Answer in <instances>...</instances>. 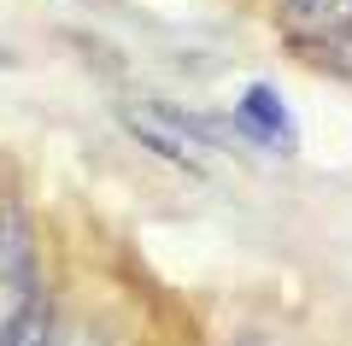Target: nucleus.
I'll list each match as a JSON object with an SVG mask.
<instances>
[{
    "instance_id": "f03ea898",
    "label": "nucleus",
    "mask_w": 352,
    "mask_h": 346,
    "mask_svg": "<svg viewBox=\"0 0 352 346\" xmlns=\"http://www.w3.org/2000/svg\"><path fill=\"white\" fill-rule=\"evenodd\" d=\"M235 124L247 129V141H258V147L294 153V118H288V106H282V94H276L270 83H252L247 94H241Z\"/></svg>"
},
{
    "instance_id": "39448f33",
    "label": "nucleus",
    "mask_w": 352,
    "mask_h": 346,
    "mask_svg": "<svg viewBox=\"0 0 352 346\" xmlns=\"http://www.w3.org/2000/svg\"><path fill=\"white\" fill-rule=\"evenodd\" d=\"M241 346H258V340H241Z\"/></svg>"
},
{
    "instance_id": "7ed1b4c3",
    "label": "nucleus",
    "mask_w": 352,
    "mask_h": 346,
    "mask_svg": "<svg viewBox=\"0 0 352 346\" xmlns=\"http://www.w3.org/2000/svg\"><path fill=\"white\" fill-rule=\"evenodd\" d=\"M6 346H53V305H47V299L30 305V317L18 323V334H12Z\"/></svg>"
},
{
    "instance_id": "f257e3e1",
    "label": "nucleus",
    "mask_w": 352,
    "mask_h": 346,
    "mask_svg": "<svg viewBox=\"0 0 352 346\" xmlns=\"http://www.w3.org/2000/svg\"><path fill=\"white\" fill-rule=\"evenodd\" d=\"M41 299L36 288V229H30L24 206L0 194V346L18 334L30 305Z\"/></svg>"
},
{
    "instance_id": "20e7f679",
    "label": "nucleus",
    "mask_w": 352,
    "mask_h": 346,
    "mask_svg": "<svg viewBox=\"0 0 352 346\" xmlns=\"http://www.w3.org/2000/svg\"><path fill=\"white\" fill-rule=\"evenodd\" d=\"M6 65H12V47H6V41H0V71H6Z\"/></svg>"
}]
</instances>
